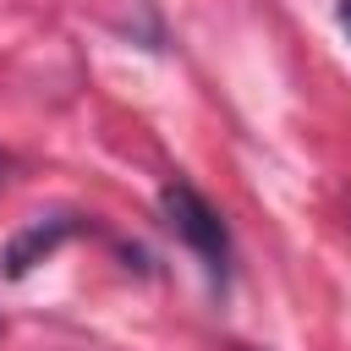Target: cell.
Wrapping results in <instances>:
<instances>
[{"instance_id": "cell-1", "label": "cell", "mask_w": 351, "mask_h": 351, "mask_svg": "<svg viewBox=\"0 0 351 351\" xmlns=\"http://www.w3.org/2000/svg\"><path fill=\"white\" fill-rule=\"evenodd\" d=\"M159 219H165V230H170L176 241H186V247L197 252V263L208 269L214 285L230 280V225H225V214H219L192 181L170 176V181L159 186Z\"/></svg>"}, {"instance_id": "cell-2", "label": "cell", "mask_w": 351, "mask_h": 351, "mask_svg": "<svg viewBox=\"0 0 351 351\" xmlns=\"http://www.w3.org/2000/svg\"><path fill=\"white\" fill-rule=\"evenodd\" d=\"M82 230V214H38V219H27L11 241H5V252H0V274L5 280H22L27 269H38L66 236H77Z\"/></svg>"}, {"instance_id": "cell-3", "label": "cell", "mask_w": 351, "mask_h": 351, "mask_svg": "<svg viewBox=\"0 0 351 351\" xmlns=\"http://www.w3.org/2000/svg\"><path fill=\"white\" fill-rule=\"evenodd\" d=\"M340 27H346V38H351V0H340Z\"/></svg>"}, {"instance_id": "cell-4", "label": "cell", "mask_w": 351, "mask_h": 351, "mask_svg": "<svg viewBox=\"0 0 351 351\" xmlns=\"http://www.w3.org/2000/svg\"><path fill=\"white\" fill-rule=\"evenodd\" d=\"M0 186H5V159H0Z\"/></svg>"}]
</instances>
